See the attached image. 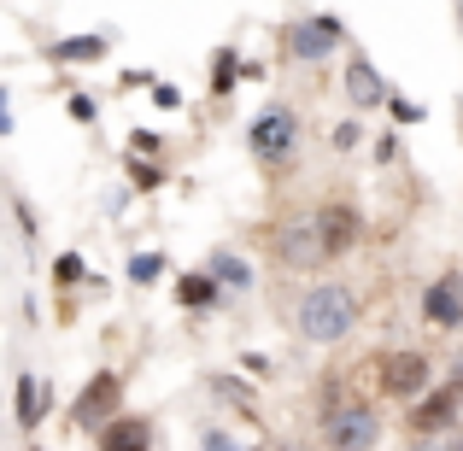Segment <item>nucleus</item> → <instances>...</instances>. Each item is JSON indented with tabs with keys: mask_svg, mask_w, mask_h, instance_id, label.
Segmentation results:
<instances>
[{
	"mask_svg": "<svg viewBox=\"0 0 463 451\" xmlns=\"http://www.w3.org/2000/svg\"><path fill=\"white\" fill-rule=\"evenodd\" d=\"M358 323V299H352L346 282H317L306 299H299V334L311 346H340Z\"/></svg>",
	"mask_w": 463,
	"mask_h": 451,
	"instance_id": "f257e3e1",
	"label": "nucleus"
},
{
	"mask_svg": "<svg viewBox=\"0 0 463 451\" xmlns=\"http://www.w3.org/2000/svg\"><path fill=\"white\" fill-rule=\"evenodd\" d=\"M247 147L259 153V164H288L294 147H299V117L288 112V106L259 112V117H252V129H247Z\"/></svg>",
	"mask_w": 463,
	"mask_h": 451,
	"instance_id": "7ed1b4c3",
	"label": "nucleus"
},
{
	"mask_svg": "<svg viewBox=\"0 0 463 451\" xmlns=\"http://www.w3.org/2000/svg\"><path fill=\"white\" fill-rule=\"evenodd\" d=\"M311 223H317V235H323L328 258H346V252H358V240H364V217L352 211L346 200H328L323 211L311 217Z\"/></svg>",
	"mask_w": 463,
	"mask_h": 451,
	"instance_id": "0eeeda50",
	"label": "nucleus"
},
{
	"mask_svg": "<svg viewBox=\"0 0 463 451\" xmlns=\"http://www.w3.org/2000/svg\"><path fill=\"white\" fill-rule=\"evenodd\" d=\"M129 182H136V188H158V182H165V170L147 164V158H129Z\"/></svg>",
	"mask_w": 463,
	"mask_h": 451,
	"instance_id": "6ab92c4d",
	"label": "nucleus"
},
{
	"mask_svg": "<svg viewBox=\"0 0 463 451\" xmlns=\"http://www.w3.org/2000/svg\"><path fill=\"white\" fill-rule=\"evenodd\" d=\"M458 410H463V387L458 381H446V387H429V393L411 405V434H422V440H434V434H446L458 422Z\"/></svg>",
	"mask_w": 463,
	"mask_h": 451,
	"instance_id": "423d86ee",
	"label": "nucleus"
},
{
	"mask_svg": "<svg viewBox=\"0 0 463 451\" xmlns=\"http://www.w3.org/2000/svg\"><path fill=\"white\" fill-rule=\"evenodd\" d=\"M358 141H364V129H358V124H340V129H335V147H340V153H352Z\"/></svg>",
	"mask_w": 463,
	"mask_h": 451,
	"instance_id": "4be33fe9",
	"label": "nucleus"
},
{
	"mask_svg": "<svg viewBox=\"0 0 463 451\" xmlns=\"http://www.w3.org/2000/svg\"><path fill=\"white\" fill-rule=\"evenodd\" d=\"M452 381L463 387V352H458V363H452Z\"/></svg>",
	"mask_w": 463,
	"mask_h": 451,
	"instance_id": "cd10ccee",
	"label": "nucleus"
},
{
	"mask_svg": "<svg viewBox=\"0 0 463 451\" xmlns=\"http://www.w3.org/2000/svg\"><path fill=\"white\" fill-rule=\"evenodd\" d=\"M335 47H340V18H328V12L288 23V53H294L299 65H323Z\"/></svg>",
	"mask_w": 463,
	"mask_h": 451,
	"instance_id": "39448f33",
	"label": "nucleus"
},
{
	"mask_svg": "<svg viewBox=\"0 0 463 451\" xmlns=\"http://www.w3.org/2000/svg\"><path fill=\"white\" fill-rule=\"evenodd\" d=\"M42 410H47L42 381H35V375H18V387H12V417H18V428L35 434V428H42Z\"/></svg>",
	"mask_w": 463,
	"mask_h": 451,
	"instance_id": "4468645a",
	"label": "nucleus"
},
{
	"mask_svg": "<svg viewBox=\"0 0 463 451\" xmlns=\"http://www.w3.org/2000/svg\"><path fill=\"white\" fill-rule=\"evenodd\" d=\"M30 451H42V446H30Z\"/></svg>",
	"mask_w": 463,
	"mask_h": 451,
	"instance_id": "2f4dec72",
	"label": "nucleus"
},
{
	"mask_svg": "<svg viewBox=\"0 0 463 451\" xmlns=\"http://www.w3.org/2000/svg\"><path fill=\"white\" fill-rule=\"evenodd\" d=\"M422 323L434 328H463V270H446L422 294Z\"/></svg>",
	"mask_w": 463,
	"mask_h": 451,
	"instance_id": "9d476101",
	"label": "nucleus"
},
{
	"mask_svg": "<svg viewBox=\"0 0 463 451\" xmlns=\"http://www.w3.org/2000/svg\"><path fill=\"white\" fill-rule=\"evenodd\" d=\"M153 446V422L147 417H112L100 428V451H147Z\"/></svg>",
	"mask_w": 463,
	"mask_h": 451,
	"instance_id": "f8f14e48",
	"label": "nucleus"
},
{
	"mask_svg": "<svg viewBox=\"0 0 463 451\" xmlns=\"http://www.w3.org/2000/svg\"><path fill=\"white\" fill-rule=\"evenodd\" d=\"M212 276H217L223 287H241V294L252 287V270H247V258H235V252H212Z\"/></svg>",
	"mask_w": 463,
	"mask_h": 451,
	"instance_id": "dca6fc26",
	"label": "nucleus"
},
{
	"mask_svg": "<svg viewBox=\"0 0 463 451\" xmlns=\"http://www.w3.org/2000/svg\"><path fill=\"white\" fill-rule=\"evenodd\" d=\"M235 82H241V65H235V53H229V47H217V53H212V94L223 100V94L235 89Z\"/></svg>",
	"mask_w": 463,
	"mask_h": 451,
	"instance_id": "f3484780",
	"label": "nucleus"
},
{
	"mask_svg": "<svg viewBox=\"0 0 463 451\" xmlns=\"http://www.w3.org/2000/svg\"><path fill=\"white\" fill-rule=\"evenodd\" d=\"M129 153H136V158L158 153V136H147V129H136V136H129Z\"/></svg>",
	"mask_w": 463,
	"mask_h": 451,
	"instance_id": "5701e85b",
	"label": "nucleus"
},
{
	"mask_svg": "<svg viewBox=\"0 0 463 451\" xmlns=\"http://www.w3.org/2000/svg\"><path fill=\"white\" fill-rule=\"evenodd\" d=\"M94 112H100V106H94L89 94H71V117H77V124H94Z\"/></svg>",
	"mask_w": 463,
	"mask_h": 451,
	"instance_id": "412c9836",
	"label": "nucleus"
},
{
	"mask_svg": "<svg viewBox=\"0 0 463 451\" xmlns=\"http://www.w3.org/2000/svg\"><path fill=\"white\" fill-rule=\"evenodd\" d=\"M200 451H241V446L229 440V434H205V446H200Z\"/></svg>",
	"mask_w": 463,
	"mask_h": 451,
	"instance_id": "bb28decb",
	"label": "nucleus"
},
{
	"mask_svg": "<svg viewBox=\"0 0 463 451\" xmlns=\"http://www.w3.org/2000/svg\"><path fill=\"white\" fill-rule=\"evenodd\" d=\"M458 23H463V0H458Z\"/></svg>",
	"mask_w": 463,
	"mask_h": 451,
	"instance_id": "7c9ffc66",
	"label": "nucleus"
},
{
	"mask_svg": "<svg viewBox=\"0 0 463 451\" xmlns=\"http://www.w3.org/2000/svg\"><path fill=\"white\" fill-rule=\"evenodd\" d=\"M276 264H288V270H317V264L328 258L323 235H317V223H282L276 229Z\"/></svg>",
	"mask_w": 463,
	"mask_h": 451,
	"instance_id": "1a4fd4ad",
	"label": "nucleus"
},
{
	"mask_svg": "<svg viewBox=\"0 0 463 451\" xmlns=\"http://www.w3.org/2000/svg\"><path fill=\"white\" fill-rule=\"evenodd\" d=\"M53 282H59V287H77V282H82V258H77V252H65V258L53 264Z\"/></svg>",
	"mask_w": 463,
	"mask_h": 451,
	"instance_id": "aec40b11",
	"label": "nucleus"
},
{
	"mask_svg": "<svg viewBox=\"0 0 463 451\" xmlns=\"http://www.w3.org/2000/svg\"><path fill=\"white\" fill-rule=\"evenodd\" d=\"M387 106H393L399 124H417V117H422V106H411V100H387Z\"/></svg>",
	"mask_w": 463,
	"mask_h": 451,
	"instance_id": "393cba45",
	"label": "nucleus"
},
{
	"mask_svg": "<svg viewBox=\"0 0 463 451\" xmlns=\"http://www.w3.org/2000/svg\"><path fill=\"white\" fill-rule=\"evenodd\" d=\"M375 158H382V164H393V158H399V141L382 136V141H375Z\"/></svg>",
	"mask_w": 463,
	"mask_h": 451,
	"instance_id": "a878e982",
	"label": "nucleus"
},
{
	"mask_svg": "<svg viewBox=\"0 0 463 451\" xmlns=\"http://www.w3.org/2000/svg\"><path fill=\"white\" fill-rule=\"evenodd\" d=\"M382 422L370 405H328L323 410V451H375Z\"/></svg>",
	"mask_w": 463,
	"mask_h": 451,
	"instance_id": "f03ea898",
	"label": "nucleus"
},
{
	"mask_svg": "<svg viewBox=\"0 0 463 451\" xmlns=\"http://www.w3.org/2000/svg\"><path fill=\"white\" fill-rule=\"evenodd\" d=\"M217 294H223V282H217L212 270H205V276H182V282H176V305H182V311H205V305H217Z\"/></svg>",
	"mask_w": 463,
	"mask_h": 451,
	"instance_id": "2eb2a0df",
	"label": "nucleus"
},
{
	"mask_svg": "<svg viewBox=\"0 0 463 451\" xmlns=\"http://www.w3.org/2000/svg\"><path fill=\"white\" fill-rule=\"evenodd\" d=\"M153 100H158V106H165V112H176V106H182V94H176V89H170V82H158V89H153Z\"/></svg>",
	"mask_w": 463,
	"mask_h": 451,
	"instance_id": "b1692460",
	"label": "nucleus"
},
{
	"mask_svg": "<svg viewBox=\"0 0 463 451\" xmlns=\"http://www.w3.org/2000/svg\"><path fill=\"white\" fill-rule=\"evenodd\" d=\"M346 100H352V112L387 106V82H382V70H375L370 59H346Z\"/></svg>",
	"mask_w": 463,
	"mask_h": 451,
	"instance_id": "9b49d317",
	"label": "nucleus"
},
{
	"mask_svg": "<svg viewBox=\"0 0 463 451\" xmlns=\"http://www.w3.org/2000/svg\"><path fill=\"white\" fill-rule=\"evenodd\" d=\"M53 65H100L106 59V35H65V42H47Z\"/></svg>",
	"mask_w": 463,
	"mask_h": 451,
	"instance_id": "ddd939ff",
	"label": "nucleus"
},
{
	"mask_svg": "<svg viewBox=\"0 0 463 451\" xmlns=\"http://www.w3.org/2000/svg\"><path fill=\"white\" fill-rule=\"evenodd\" d=\"M118 399H124V381H118L112 370H100V375H94V381L77 393V405H71V422H77V428H94V422H100V428H106V422L118 417Z\"/></svg>",
	"mask_w": 463,
	"mask_h": 451,
	"instance_id": "6e6552de",
	"label": "nucleus"
},
{
	"mask_svg": "<svg viewBox=\"0 0 463 451\" xmlns=\"http://www.w3.org/2000/svg\"><path fill=\"white\" fill-rule=\"evenodd\" d=\"M422 451H452V446H434V440H429V446H422Z\"/></svg>",
	"mask_w": 463,
	"mask_h": 451,
	"instance_id": "c85d7f7f",
	"label": "nucleus"
},
{
	"mask_svg": "<svg viewBox=\"0 0 463 451\" xmlns=\"http://www.w3.org/2000/svg\"><path fill=\"white\" fill-rule=\"evenodd\" d=\"M452 451H463V434H458V440H452Z\"/></svg>",
	"mask_w": 463,
	"mask_h": 451,
	"instance_id": "c756f323",
	"label": "nucleus"
},
{
	"mask_svg": "<svg viewBox=\"0 0 463 451\" xmlns=\"http://www.w3.org/2000/svg\"><path fill=\"white\" fill-rule=\"evenodd\" d=\"M375 387H382L387 399L417 405V399L429 393V358H422V352H387V358L375 363Z\"/></svg>",
	"mask_w": 463,
	"mask_h": 451,
	"instance_id": "20e7f679",
	"label": "nucleus"
},
{
	"mask_svg": "<svg viewBox=\"0 0 463 451\" xmlns=\"http://www.w3.org/2000/svg\"><path fill=\"white\" fill-rule=\"evenodd\" d=\"M158 270H165V258H158V252H136V258H129V282H136V287L158 282Z\"/></svg>",
	"mask_w": 463,
	"mask_h": 451,
	"instance_id": "a211bd4d",
	"label": "nucleus"
}]
</instances>
